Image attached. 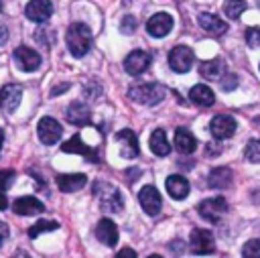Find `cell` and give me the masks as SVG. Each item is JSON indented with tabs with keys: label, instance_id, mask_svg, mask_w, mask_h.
<instances>
[{
	"label": "cell",
	"instance_id": "cell-1",
	"mask_svg": "<svg viewBox=\"0 0 260 258\" xmlns=\"http://www.w3.org/2000/svg\"><path fill=\"white\" fill-rule=\"evenodd\" d=\"M67 49L73 57H83L91 47V30L83 22H73L65 35Z\"/></svg>",
	"mask_w": 260,
	"mask_h": 258
},
{
	"label": "cell",
	"instance_id": "cell-2",
	"mask_svg": "<svg viewBox=\"0 0 260 258\" xmlns=\"http://www.w3.org/2000/svg\"><path fill=\"white\" fill-rule=\"evenodd\" d=\"M93 193L100 199V207L106 213H118L124 207V199L118 187L110 185V183H95L93 185Z\"/></svg>",
	"mask_w": 260,
	"mask_h": 258
},
{
	"label": "cell",
	"instance_id": "cell-3",
	"mask_svg": "<svg viewBox=\"0 0 260 258\" xmlns=\"http://www.w3.org/2000/svg\"><path fill=\"white\" fill-rule=\"evenodd\" d=\"M165 87L160 83H140V85H132L128 89V98L136 104L142 106H154L165 98Z\"/></svg>",
	"mask_w": 260,
	"mask_h": 258
},
{
	"label": "cell",
	"instance_id": "cell-4",
	"mask_svg": "<svg viewBox=\"0 0 260 258\" xmlns=\"http://www.w3.org/2000/svg\"><path fill=\"white\" fill-rule=\"evenodd\" d=\"M37 134H39V140L43 142V144H55L59 138H61V134H63V126L55 120V118H51V116H45V118H41L39 120V124H37Z\"/></svg>",
	"mask_w": 260,
	"mask_h": 258
},
{
	"label": "cell",
	"instance_id": "cell-5",
	"mask_svg": "<svg viewBox=\"0 0 260 258\" xmlns=\"http://www.w3.org/2000/svg\"><path fill=\"white\" fill-rule=\"evenodd\" d=\"M193 59H195L193 51H191L189 47H185V45H177V47H173L171 53H169V65H171V69L177 71V73L189 71L191 65H193Z\"/></svg>",
	"mask_w": 260,
	"mask_h": 258
},
{
	"label": "cell",
	"instance_id": "cell-6",
	"mask_svg": "<svg viewBox=\"0 0 260 258\" xmlns=\"http://www.w3.org/2000/svg\"><path fill=\"white\" fill-rule=\"evenodd\" d=\"M197 211L207 221H219V217L228 211V201L223 197H209L197 205Z\"/></svg>",
	"mask_w": 260,
	"mask_h": 258
},
{
	"label": "cell",
	"instance_id": "cell-7",
	"mask_svg": "<svg viewBox=\"0 0 260 258\" xmlns=\"http://www.w3.org/2000/svg\"><path fill=\"white\" fill-rule=\"evenodd\" d=\"M236 128H238L236 120H234L232 116H228V114H217V116H213V120L209 122V132H211L213 138H217V140L230 138V136L236 132Z\"/></svg>",
	"mask_w": 260,
	"mask_h": 258
},
{
	"label": "cell",
	"instance_id": "cell-8",
	"mask_svg": "<svg viewBox=\"0 0 260 258\" xmlns=\"http://www.w3.org/2000/svg\"><path fill=\"white\" fill-rule=\"evenodd\" d=\"M189 248L193 254H211L215 250L213 234L207 230H193L189 238Z\"/></svg>",
	"mask_w": 260,
	"mask_h": 258
},
{
	"label": "cell",
	"instance_id": "cell-9",
	"mask_svg": "<svg viewBox=\"0 0 260 258\" xmlns=\"http://www.w3.org/2000/svg\"><path fill=\"white\" fill-rule=\"evenodd\" d=\"M138 201L142 205V209L148 213V215H156L162 207V199H160V193L156 191L154 185H144L138 193Z\"/></svg>",
	"mask_w": 260,
	"mask_h": 258
},
{
	"label": "cell",
	"instance_id": "cell-10",
	"mask_svg": "<svg viewBox=\"0 0 260 258\" xmlns=\"http://www.w3.org/2000/svg\"><path fill=\"white\" fill-rule=\"evenodd\" d=\"M171 28H173V16L167 14V12H156V14H152V16L148 18V22H146L148 35H150V37H156V39L167 37V35L171 33Z\"/></svg>",
	"mask_w": 260,
	"mask_h": 258
},
{
	"label": "cell",
	"instance_id": "cell-11",
	"mask_svg": "<svg viewBox=\"0 0 260 258\" xmlns=\"http://www.w3.org/2000/svg\"><path fill=\"white\" fill-rule=\"evenodd\" d=\"M150 61H152L150 53L138 49V51L128 53V57L124 59V69H126L130 75H140V73H144V71L148 69Z\"/></svg>",
	"mask_w": 260,
	"mask_h": 258
},
{
	"label": "cell",
	"instance_id": "cell-12",
	"mask_svg": "<svg viewBox=\"0 0 260 258\" xmlns=\"http://www.w3.org/2000/svg\"><path fill=\"white\" fill-rule=\"evenodd\" d=\"M24 14L32 22H45L53 14V4H51V0H30L24 8Z\"/></svg>",
	"mask_w": 260,
	"mask_h": 258
},
{
	"label": "cell",
	"instance_id": "cell-13",
	"mask_svg": "<svg viewBox=\"0 0 260 258\" xmlns=\"http://www.w3.org/2000/svg\"><path fill=\"white\" fill-rule=\"evenodd\" d=\"M14 61L22 71H35L41 65V55L32 51L30 47H16L14 49Z\"/></svg>",
	"mask_w": 260,
	"mask_h": 258
},
{
	"label": "cell",
	"instance_id": "cell-14",
	"mask_svg": "<svg viewBox=\"0 0 260 258\" xmlns=\"http://www.w3.org/2000/svg\"><path fill=\"white\" fill-rule=\"evenodd\" d=\"M61 150H63V152H77V154H83V156H85L87 160H91V163H100L98 150L91 148V146H87V144H83V140H81L79 134H75L73 138H69L67 142H63V144H61Z\"/></svg>",
	"mask_w": 260,
	"mask_h": 258
},
{
	"label": "cell",
	"instance_id": "cell-15",
	"mask_svg": "<svg viewBox=\"0 0 260 258\" xmlns=\"http://www.w3.org/2000/svg\"><path fill=\"white\" fill-rule=\"evenodd\" d=\"M22 100V87L18 83H8L0 89V106L4 112H14Z\"/></svg>",
	"mask_w": 260,
	"mask_h": 258
},
{
	"label": "cell",
	"instance_id": "cell-16",
	"mask_svg": "<svg viewBox=\"0 0 260 258\" xmlns=\"http://www.w3.org/2000/svg\"><path fill=\"white\" fill-rule=\"evenodd\" d=\"M116 140L120 142L122 146V156L124 158H136L138 152H140V146H138V138L136 134L130 130V128H124L116 134Z\"/></svg>",
	"mask_w": 260,
	"mask_h": 258
},
{
	"label": "cell",
	"instance_id": "cell-17",
	"mask_svg": "<svg viewBox=\"0 0 260 258\" xmlns=\"http://www.w3.org/2000/svg\"><path fill=\"white\" fill-rule=\"evenodd\" d=\"M12 211L16 215H39L45 211V205L37 197L26 195V197H18L12 201Z\"/></svg>",
	"mask_w": 260,
	"mask_h": 258
},
{
	"label": "cell",
	"instance_id": "cell-18",
	"mask_svg": "<svg viewBox=\"0 0 260 258\" xmlns=\"http://www.w3.org/2000/svg\"><path fill=\"white\" fill-rule=\"evenodd\" d=\"M95 238L106 246H116L118 244V228H116V223L112 219H108V217L100 219L98 225H95Z\"/></svg>",
	"mask_w": 260,
	"mask_h": 258
},
{
	"label": "cell",
	"instance_id": "cell-19",
	"mask_svg": "<svg viewBox=\"0 0 260 258\" xmlns=\"http://www.w3.org/2000/svg\"><path fill=\"white\" fill-rule=\"evenodd\" d=\"M87 185V177L83 173H73V175H57V187L63 193H73L79 191Z\"/></svg>",
	"mask_w": 260,
	"mask_h": 258
},
{
	"label": "cell",
	"instance_id": "cell-20",
	"mask_svg": "<svg viewBox=\"0 0 260 258\" xmlns=\"http://www.w3.org/2000/svg\"><path fill=\"white\" fill-rule=\"evenodd\" d=\"M165 185H167V191L173 199H185L191 191V185L183 175H171Z\"/></svg>",
	"mask_w": 260,
	"mask_h": 258
},
{
	"label": "cell",
	"instance_id": "cell-21",
	"mask_svg": "<svg viewBox=\"0 0 260 258\" xmlns=\"http://www.w3.org/2000/svg\"><path fill=\"white\" fill-rule=\"evenodd\" d=\"M197 20H199V26L211 35H223L228 30V24L213 12H201Z\"/></svg>",
	"mask_w": 260,
	"mask_h": 258
},
{
	"label": "cell",
	"instance_id": "cell-22",
	"mask_svg": "<svg viewBox=\"0 0 260 258\" xmlns=\"http://www.w3.org/2000/svg\"><path fill=\"white\" fill-rule=\"evenodd\" d=\"M189 100H191L193 104L201 106V108H209V106H213V102H215V93L211 91V87H207V85H203V83H197V85H193V87L189 89Z\"/></svg>",
	"mask_w": 260,
	"mask_h": 258
},
{
	"label": "cell",
	"instance_id": "cell-23",
	"mask_svg": "<svg viewBox=\"0 0 260 258\" xmlns=\"http://www.w3.org/2000/svg\"><path fill=\"white\" fill-rule=\"evenodd\" d=\"M67 120L75 126H85L91 120V112L83 102H73L67 108Z\"/></svg>",
	"mask_w": 260,
	"mask_h": 258
},
{
	"label": "cell",
	"instance_id": "cell-24",
	"mask_svg": "<svg viewBox=\"0 0 260 258\" xmlns=\"http://www.w3.org/2000/svg\"><path fill=\"white\" fill-rule=\"evenodd\" d=\"M232 179H234V175L228 167H215L207 177V185L211 189H225L232 185Z\"/></svg>",
	"mask_w": 260,
	"mask_h": 258
},
{
	"label": "cell",
	"instance_id": "cell-25",
	"mask_svg": "<svg viewBox=\"0 0 260 258\" xmlns=\"http://www.w3.org/2000/svg\"><path fill=\"white\" fill-rule=\"evenodd\" d=\"M175 146H177V150L181 154H191L197 148V140H195V136L187 128H177V132H175Z\"/></svg>",
	"mask_w": 260,
	"mask_h": 258
},
{
	"label": "cell",
	"instance_id": "cell-26",
	"mask_svg": "<svg viewBox=\"0 0 260 258\" xmlns=\"http://www.w3.org/2000/svg\"><path fill=\"white\" fill-rule=\"evenodd\" d=\"M223 71H225V63L221 59H209L199 65V73L207 79H221Z\"/></svg>",
	"mask_w": 260,
	"mask_h": 258
},
{
	"label": "cell",
	"instance_id": "cell-27",
	"mask_svg": "<svg viewBox=\"0 0 260 258\" xmlns=\"http://www.w3.org/2000/svg\"><path fill=\"white\" fill-rule=\"evenodd\" d=\"M150 150L156 154V156H167L171 152V144L167 140V134L165 130L156 128L152 134H150Z\"/></svg>",
	"mask_w": 260,
	"mask_h": 258
},
{
	"label": "cell",
	"instance_id": "cell-28",
	"mask_svg": "<svg viewBox=\"0 0 260 258\" xmlns=\"http://www.w3.org/2000/svg\"><path fill=\"white\" fill-rule=\"evenodd\" d=\"M57 228H59V223H57V221L41 217L39 221H35V223L28 228V238H37L39 234H45V232H51V230H57Z\"/></svg>",
	"mask_w": 260,
	"mask_h": 258
},
{
	"label": "cell",
	"instance_id": "cell-29",
	"mask_svg": "<svg viewBox=\"0 0 260 258\" xmlns=\"http://www.w3.org/2000/svg\"><path fill=\"white\" fill-rule=\"evenodd\" d=\"M246 6H248V4H246L244 0H225V4H223V12H225L228 18L236 20V18L242 16V12L246 10Z\"/></svg>",
	"mask_w": 260,
	"mask_h": 258
},
{
	"label": "cell",
	"instance_id": "cell-30",
	"mask_svg": "<svg viewBox=\"0 0 260 258\" xmlns=\"http://www.w3.org/2000/svg\"><path fill=\"white\" fill-rule=\"evenodd\" d=\"M244 156H246V160H250V163H260V138H254V140H250V142L246 144Z\"/></svg>",
	"mask_w": 260,
	"mask_h": 258
},
{
	"label": "cell",
	"instance_id": "cell-31",
	"mask_svg": "<svg viewBox=\"0 0 260 258\" xmlns=\"http://www.w3.org/2000/svg\"><path fill=\"white\" fill-rule=\"evenodd\" d=\"M242 258H260V238L248 240L242 248Z\"/></svg>",
	"mask_w": 260,
	"mask_h": 258
},
{
	"label": "cell",
	"instance_id": "cell-32",
	"mask_svg": "<svg viewBox=\"0 0 260 258\" xmlns=\"http://www.w3.org/2000/svg\"><path fill=\"white\" fill-rule=\"evenodd\" d=\"M136 26H138V20H136L132 14H126V16L122 18V22H120V30H122L124 35H132Z\"/></svg>",
	"mask_w": 260,
	"mask_h": 258
},
{
	"label": "cell",
	"instance_id": "cell-33",
	"mask_svg": "<svg viewBox=\"0 0 260 258\" xmlns=\"http://www.w3.org/2000/svg\"><path fill=\"white\" fill-rule=\"evenodd\" d=\"M246 43L250 47H260V28L258 26H252L246 30Z\"/></svg>",
	"mask_w": 260,
	"mask_h": 258
},
{
	"label": "cell",
	"instance_id": "cell-34",
	"mask_svg": "<svg viewBox=\"0 0 260 258\" xmlns=\"http://www.w3.org/2000/svg\"><path fill=\"white\" fill-rule=\"evenodd\" d=\"M12 179H14V171H0V191L8 189Z\"/></svg>",
	"mask_w": 260,
	"mask_h": 258
},
{
	"label": "cell",
	"instance_id": "cell-35",
	"mask_svg": "<svg viewBox=\"0 0 260 258\" xmlns=\"http://www.w3.org/2000/svg\"><path fill=\"white\" fill-rule=\"evenodd\" d=\"M221 85H223L225 91H230V89H234L238 85V77L236 75H225V79L221 81Z\"/></svg>",
	"mask_w": 260,
	"mask_h": 258
},
{
	"label": "cell",
	"instance_id": "cell-36",
	"mask_svg": "<svg viewBox=\"0 0 260 258\" xmlns=\"http://www.w3.org/2000/svg\"><path fill=\"white\" fill-rule=\"evenodd\" d=\"M116 258H136V252H134L132 248H122V250L116 254Z\"/></svg>",
	"mask_w": 260,
	"mask_h": 258
},
{
	"label": "cell",
	"instance_id": "cell-37",
	"mask_svg": "<svg viewBox=\"0 0 260 258\" xmlns=\"http://www.w3.org/2000/svg\"><path fill=\"white\" fill-rule=\"evenodd\" d=\"M6 41H8V26L4 22H0V47L6 45Z\"/></svg>",
	"mask_w": 260,
	"mask_h": 258
},
{
	"label": "cell",
	"instance_id": "cell-38",
	"mask_svg": "<svg viewBox=\"0 0 260 258\" xmlns=\"http://www.w3.org/2000/svg\"><path fill=\"white\" fill-rule=\"evenodd\" d=\"M8 234H10V230H8V225L4 223V221H0V246H2V242L8 238Z\"/></svg>",
	"mask_w": 260,
	"mask_h": 258
},
{
	"label": "cell",
	"instance_id": "cell-39",
	"mask_svg": "<svg viewBox=\"0 0 260 258\" xmlns=\"http://www.w3.org/2000/svg\"><path fill=\"white\" fill-rule=\"evenodd\" d=\"M69 89V83H61V85H55L53 89H51V95H59V93H63V91H67Z\"/></svg>",
	"mask_w": 260,
	"mask_h": 258
},
{
	"label": "cell",
	"instance_id": "cell-40",
	"mask_svg": "<svg viewBox=\"0 0 260 258\" xmlns=\"http://www.w3.org/2000/svg\"><path fill=\"white\" fill-rule=\"evenodd\" d=\"M8 207V201H6V195L4 191H0V209H6Z\"/></svg>",
	"mask_w": 260,
	"mask_h": 258
},
{
	"label": "cell",
	"instance_id": "cell-41",
	"mask_svg": "<svg viewBox=\"0 0 260 258\" xmlns=\"http://www.w3.org/2000/svg\"><path fill=\"white\" fill-rule=\"evenodd\" d=\"M12 258H30V256H28V254H26L24 250H18V252H16V254H14Z\"/></svg>",
	"mask_w": 260,
	"mask_h": 258
},
{
	"label": "cell",
	"instance_id": "cell-42",
	"mask_svg": "<svg viewBox=\"0 0 260 258\" xmlns=\"http://www.w3.org/2000/svg\"><path fill=\"white\" fill-rule=\"evenodd\" d=\"M2 144H4V130L0 128V148H2Z\"/></svg>",
	"mask_w": 260,
	"mask_h": 258
},
{
	"label": "cell",
	"instance_id": "cell-43",
	"mask_svg": "<svg viewBox=\"0 0 260 258\" xmlns=\"http://www.w3.org/2000/svg\"><path fill=\"white\" fill-rule=\"evenodd\" d=\"M148 258H162V256H158V254H152V256H148Z\"/></svg>",
	"mask_w": 260,
	"mask_h": 258
},
{
	"label": "cell",
	"instance_id": "cell-44",
	"mask_svg": "<svg viewBox=\"0 0 260 258\" xmlns=\"http://www.w3.org/2000/svg\"><path fill=\"white\" fill-rule=\"evenodd\" d=\"M0 10H2V0H0Z\"/></svg>",
	"mask_w": 260,
	"mask_h": 258
}]
</instances>
